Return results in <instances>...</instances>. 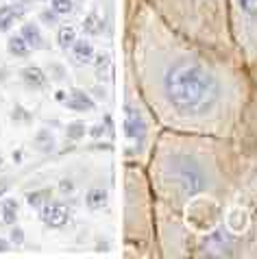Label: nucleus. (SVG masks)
<instances>
[{
    "label": "nucleus",
    "mask_w": 257,
    "mask_h": 259,
    "mask_svg": "<svg viewBox=\"0 0 257 259\" xmlns=\"http://www.w3.org/2000/svg\"><path fill=\"white\" fill-rule=\"evenodd\" d=\"M168 103L183 116H201L216 105L218 81L207 68L194 61H179L163 76Z\"/></svg>",
    "instance_id": "nucleus-1"
},
{
    "label": "nucleus",
    "mask_w": 257,
    "mask_h": 259,
    "mask_svg": "<svg viewBox=\"0 0 257 259\" xmlns=\"http://www.w3.org/2000/svg\"><path fill=\"white\" fill-rule=\"evenodd\" d=\"M170 179L175 181V188L179 190L185 198L196 196L205 188V172L201 170L198 161L190 157H179L170 165Z\"/></svg>",
    "instance_id": "nucleus-2"
},
{
    "label": "nucleus",
    "mask_w": 257,
    "mask_h": 259,
    "mask_svg": "<svg viewBox=\"0 0 257 259\" xmlns=\"http://www.w3.org/2000/svg\"><path fill=\"white\" fill-rule=\"evenodd\" d=\"M124 131H126V138L135 142V144H142L146 138V124H144V118L140 116V111L135 109L133 105H126V120H124Z\"/></svg>",
    "instance_id": "nucleus-3"
},
{
    "label": "nucleus",
    "mask_w": 257,
    "mask_h": 259,
    "mask_svg": "<svg viewBox=\"0 0 257 259\" xmlns=\"http://www.w3.org/2000/svg\"><path fill=\"white\" fill-rule=\"evenodd\" d=\"M41 220H44L48 227L59 229L66 225V220H68V207L63 203H48L41 207Z\"/></svg>",
    "instance_id": "nucleus-4"
},
{
    "label": "nucleus",
    "mask_w": 257,
    "mask_h": 259,
    "mask_svg": "<svg viewBox=\"0 0 257 259\" xmlns=\"http://www.w3.org/2000/svg\"><path fill=\"white\" fill-rule=\"evenodd\" d=\"M24 16V7L22 5H5L0 7V31H9L11 24L18 18Z\"/></svg>",
    "instance_id": "nucleus-5"
},
{
    "label": "nucleus",
    "mask_w": 257,
    "mask_h": 259,
    "mask_svg": "<svg viewBox=\"0 0 257 259\" xmlns=\"http://www.w3.org/2000/svg\"><path fill=\"white\" fill-rule=\"evenodd\" d=\"M66 105L70 107V109H74V111H88V109L94 107L92 98L81 90H70L66 94Z\"/></svg>",
    "instance_id": "nucleus-6"
},
{
    "label": "nucleus",
    "mask_w": 257,
    "mask_h": 259,
    "mask_svg": "<svg viewBox=\"0 0 257 259\" xmlns=\"http://www.w3.org/2000/svg\"><path fill=\"white\" fill-rule=\"evenodd\" d=\"M22 78L28 88H35V90H41L46 85V74L41 72V68L37 66H28L22 70Z\"/></svg>",
    "instance_id": "nucleus-7"
},
{
    "label": "nucleus",
    "mask_w": 257,
    "mask_h": 259,
    "mask_svg": "<svg viewBox=\"0 0 257 259\" xmlns=\"http://www.w3.org/2000/svg\"><path fill=\"white\" fill-rule=\"evenodd\" d=\"M18 200L7 198L0 203V225H13L18 218Z\"/></svg>",
    "instance_id": "nucleus-8"
},
{
    "label": "nucleus",
    "mask_w": 257,
    "mask_h": 259,
    "mask_svg": "<svg viewBox=\"0 0 257 259\" xmlns=\"http://www.w3.org/2000/svg\"><path fill=\"white\" fill-rule=\"evenodd\" d=\"M205 246H207V253H211V255H227V253H231L229 248V240L223 235V233H216V235H211L209 240L205 242Z\"/></svg>",
    "instance_id": "nucleus-9"
},
{
    "label": "nucleus",
    "mask_w": 257,
    "mask_h": 259,
    "mask_svg": "<svg viewBox=\"0 0 257 259\" xmlns=\"http://www.w3.org/2000/svg\"><path fill=\"white\" fill-rule=\"evenodd\" d=\"M7 50H9L13 57H28L31 46L26 44V39L22 35H13V37H9V41H7Z\"/></svg>",
    "instance_id": "nucleus-10"
},
{
    "label": "nucleus",
    "mask_w": 257,
    "mask_h": 259,
    "mask_svg": "<svg viewBox=\"0 0 257 259\" xmlns=\"http://www.w3.org/2000/svg\"><path fill=\"white\" fill-rule=\"evenodd\" d=\"M74 59L78 63H90L92 59H94V48H92V44H88V41H74Z\"/></svg>",
    "instance_id": "nucleus-11"
},
{
    "label": "nucleus",
    "mask_w": 257,
    "mask_h": 259,
    "mask_svg": "<svg viewBox=\"0 0 257 259\" xmlns=\"http://www.w3.org/2000/svg\"><path fill=\"white\" fill-rule=\"evenodd\" d=\"M105 200H107L105 190L94 188V190L88 192V196H85V205H88L90 209H101V207H105Z\"/></svg>",
    "instance_id": "nucleus-12"
},
{
    "label": "nucleus",
    "mask_w": 257,
    "mask_h": 259,
    "mask_svg": "<svg viewBox=\"0 0 257 259\" xmlns=\"http://www.w3.org/2000/svg\"><path fill=\"white\" fill-rule=\"evenodd\" d=\"M20 35L26 39V44L31 46V48H37V46H41V35H39V31H37V26L35 24H24L22 26V31H20Z\"/></svg>",
    "instance_id": "nucleus-13"
},
{
    "label": "nucleus",
    "mask_w": 257,
    "mask_h": 259,
    "mask_svg": "<svg viewBox=\"0 0 257 259\" xmlns=\"http://www.w3.org/2000/svg\"><path fill=\"white\" fill-rule=\"evenodd\" d=\"M57 41H59V46H61V48L74 46V41H76L74 28H72V26H61V28H59V33H57Z\"/></svg>",
    "instance_id": "nucleus-14"
},
{
    "label": "nucleus",
    "mask_w": 257,
    "mask_h": 259,
    "mask_svg": "<svg viewBox=\"0 0 257 259\" xmlns=\"http://www.w3.org/2000/svg\"><path fill=\"white\" fill-rule=\"evenodd\" d=\"M53 144H55L53 133H51V131H46V128H41V131L37 133V138H35V146L41 148V150H51V148H53Z\"/></svg>",
    "instance_id": "nucleus-15"
},
{
    "label": "nucleus",
    "mask_w": 257,
    "mask_h": 259,
    "mask_svg": "<svg viewBox=\"0 0 257 259\" xmlns=\"http://www.w3.org/2000/svg\"><path fill=\"white\" fill-rule=\"evenodd\" d=\"M26 200L33 209H41L46 200V192H31V194H26Z\"/></svg>",
    "instance_id": "nucleus-16"
},
{
    "label": "nucleus",
    "mask_w": 257,
    "mask_h": 259,
    "mask_svg": "<svg viewBox=\"0 0 257 259\" xmlns=\"http://www.w3.org/2000/svg\"><path fill=\"white\" fill-rule=\"evenodd\" d=\"M53 11L63 16V13L72 11V0H53Z\"/></svg>",
    "instance_id": "nucleus-17"
},
{
    "label": "nucleus",
    "mask_w": 257,
    "mask_h": 259,
    "mask_svg": "<svg viewBox=\"0 0 257 259\" xmlns=\"http://www.w3.org/2000/svg\"><path fill=\"white\" fill-rule=\"evenodd\" d=\"M85 135V126L83 124H70L68 126V138L70 140H81Z\"/></svg>",
    "instance_id": "nucleus-18"
},
{
    "label": "nucleus",
    "mask_w": 257,
    "mask_h": 259,
    "mask_svg": "<svg viewBox=\"0 0 257 259\" xmlns=\"http://www.w3.org/2000/svg\"><path fill=\"white\" fill-rule=\"evenodd\" d=\"M242 11L248 13V16H257V0H238Z\"/></svg>",
    "instance_id": "nucleus-19"
},
{
    "label": "nucleus",
    "mask_w": 257,
    "mask_h": 259,
    "mask_svg": "<svg viewBox=\"0 0 257 259\" xmlns=\"http://www.w3.org/2000/svg\"><path fill=\"white\" fill-rule=\"evenodd\" d=\"M59 192H61V194H72V192H74V183L68 181V179H63V181L59 183Z\"/></svg>",
    "instance_id": "nucleus-20"
},
{
    "label": "nucleus",
    "mask_w": 257,
    "mask_h": 259,
    "mask_svg": "<svg viewBox=\"0 0 257 259\" xmlns=\"http://www.w3.org/2000/svg\"><path fill=\"white\" fill-rule=\"evenodd\" d=\"M11 240L13 242H16V244H22L24 242V231H22V229H13V231H11Z\"/></svg>",
    "instance_id": "nucleus-21"
},
{
    "label": "nucleus",
    "mask_w": 257,
    "mask_h": 259,
    "mask_svg": "<svg viewBox=\"0 0 257 259\" xmlns=\"http://www.w3.org/2000/svg\"><path fill=\"white\" fill-rule=\"evenodd\" d=\"M83 26H85V31H88V33H96V20H94V16H90L88 20H85Z\"/></svg>",
    "instance_id": "nucleus-22"
},
{
    "label": "nucleus",
    "mask_w": 257,
    "mask_h": 259,
    "mask_svg": "<svg viewBox=\"0 0 257 259\" xmlns=\"http://www.w3.org/2000/svg\"><path fill=\"white\" fill-rule=\"evenodd\" d=\"M5 250H9V244H7V240L0 237V253H5Z\"/></svg>",
    "instance_id": "nucleus-23"
},
{
    "label": "nucleus",
    "mask_w": 257,
    "mask_h": 259,
    "mask_svg": "<svg viewBox=\"0 0 257 259\" xmlns=\"http://www.w3.org/2000/svg\"><path fill=\"white\" fill-rule=\"evenodd\" d=\"M13 161H16V163L22 161V153H20V150H16V153H13Z\"/></svg>",
    "instance_id": "nucleus-24"
},
{
    "label": "nucleus",
    "mask_w": 257,
    "mask_h": 259,
    "mask_svg": "<svg viewBox=\"0 0 257 259\" xmlns=\"http://www.w3.org/2000/svg\"><path fill=\"white\" fill-rule=\"evenodd\" d=\"M5 190H7V183H5V181H0V194H3Z\"/></svg>",
    "instance_id": "nucleus-25"
},
{
    "label": "nucleus",
    "mask_w": 257,
    "mask_h": 259,
    "mask_svg": "<svg viewBox=\"0 0 257 259\" xmlns=\"http://www.w3.org/2000/svg\"><path fill=\"white\" fill-rule=\"evenodd\" d=\"M0 165H3V155H0Z\"/></svg>",
    "instance_id": "nucleus-26"
}]
</instances>
